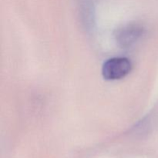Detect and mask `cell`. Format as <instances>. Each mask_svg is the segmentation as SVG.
Segmentation results:
<instances>
[{
	"mask_svg": "<svg viewBox=\"0 0 158 158\" xmlns=\"http://www.w3.org/2000/svg\"><path fill=\"white\" fill-rule=\"evenodd\" d=\"M131 67V63L128 59L116 57L105 62L102 68V74L106 80H120L129 74Z\"/></svg>",
	"mask_w": 158,
	"mask_h": 158,
	"instance_id": "obj_1",
	"label": "cell"
},
{
	"mask_svg": "<svg viewBox=\"0 0 158 158\" xmlns=\"http://www.w3.org/2000/svg\"><path fill=\"white\" fill-rule=\"evenodd\" d=\"M143 34V29L137 25H131L119 30L117 40L123 47H128L137 41Z\"/></svg>",
	"mask_w": 158,
	"mask_h": 158,
	"instance_id": "obj_2",
	"label": "cell"
}]
</instances>
